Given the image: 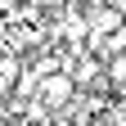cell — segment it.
Returning a JSON list of instances; mask_svg holds the SVG:
<instances>
[{"instance_id":"1","label":"cell","mask_w":126,"mask_h":126,"mask_svg":"<svg viewBox=\"0 0 126 126\" xmlns=\"http://www.w3.org/2000/svg\"><path fill=\"white\" fill-rule=\"evenodd\" d=\"M77 94H81V90H77V81H72L68 72H54V77L41 81V104L45 108H63V104H72Z\"/></svg>"},{"instance_id":"2","label":"cell","mask_w":126,"mask_h":126,"mask_svg":"<svg viewBox=\"0 0 126 126\" xmlns=\"http://www.w3.org/2000/svg\"><path fill=\"white\" fill-rule=\"evenodd\" d=\"M23 68H27V63L18 59V54H0V99H9V94L14 90H18V77H23Z\"/></svg>"},{"instance_id":"3","label":"cell","mask_w":126,"mask_h":126,"mask_svg":"<svg viewBox=\"0 0 126 126\" xmlns=\"http://www.w3.org/2000/svg\"><path fill=\"white\" fill-rule=\"evenodd\" d=\"M104 77H108V86H113V90H126V54L108 59V63H104Z\"/></svg>"}]
</instances>
